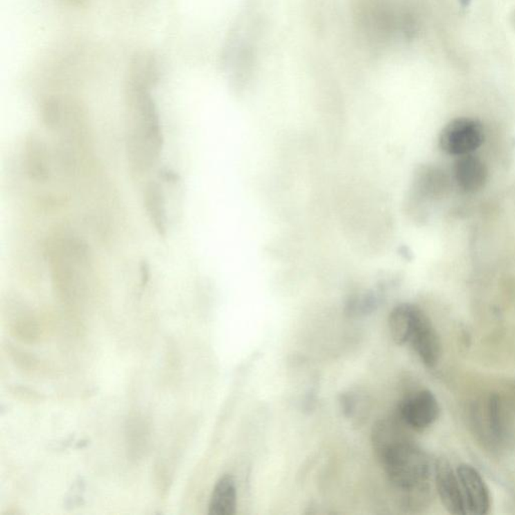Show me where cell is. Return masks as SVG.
<instances>
[{"mask_svg": "<svg viewBox=\"0 0 515 515\" xmlns=\"http://www.w3.org/2000/svg\"><path fill=\"white\" fill-rule=\"evenodd\" d=\"M396 419H381L372 428L374 454L396 489L405 510L423 505L430 491L431 463L427 454L412 442Z\"/></svg>", "mask_w": 515, "mask_h": 515, "instance_id": "1", "label": "cell"}, {"mask_svg": "<svg viewBox=\"0 0 515 515\" xmlns=\"http://www.w3.org/2000/svg\"><path fill=\"white\" fill-rule=\"evenodd\" d=\"M157 81V67L150 55H139L131 64L127 102L130 117L129 157L139 171L155 164L164 148L159 113L151 88Z\"/></svg>", "mask_w": 515, "mask_h": 515, "instance_id": "2", "label": "cell"}, {"mask_svg": "<svg viewBox=\"0 0 515 515\" xmlns=\"http://www.w3.org/2000/svg\"><path fill=\"white\" fill-rule=\"evenodd\" d=\"M485 139V127L478 120L461 117L452 120L444 127L439 145L450 155H472Z\"/></svg>", "mask_w": 515, "mask_h": 515, "instance_id": "3", "label": "cell"}, {"mask_svg": "<svg viewBox=\"0 0 515 515\" xmlns=\"http://www.w3.org/2000/svg\"><path fill=\"white\" fill-rule=\"evenodd\" d=\"M440 414V407L433 392L423 390L410 394L399 408V418L405 427L417 432L431 427Z\"/></svg>", "mask_w": 515, "mask_h": 515, "instance_id": "4", "label": "cell"}, {"mask_svg": "<svg viewBox=\"0 0 515 515\" xmlns=\"http://www.w3.org/2000/svg\"><path fill=\"white\" fill-rule=\"evenodd\" d=\"M467 514L485 515L491 505L489 489L481 475L472 466L462 464L457 469Z\"/></svg>", "mask_w": 515, "mask_h": 515, "instance_id": "5", "label": "cell"}, {"mask_svg": "<svg viewBox=\"0 0 515 515\" xmlns=\"http://www.w3.org/2000/svg\"><path fill=\"white\" fill-rule=\"evenodd\" d=\"M427 367H433L441 354V343L436 329L425 312L420 308L412 327L409 342Z\"/></svg>", "mask_w": 515, "mask_h": 515, "instance_id": "6", "label": "cell"}, {"mask_svg": "<svg viewBox=\"0 0 515 515\" xmlns=\"http://www.w3.org/2000/svg\"><path fill=\"white\" fill-rule=\"evenodd\" d=\"M435 482L441 501L450 514H468L458 475L443 459L435 467Z\"/></svg>", "mask_w": 515, "mask_h": 515, "instance_id": "7", "label": "cell"}, {"mask_svg": "<svg viewBox=\"0 0 515 515\" xmlns=\"http://www.w3.org/2000/svg\"><path fill=\"white\" fill-rule=\"evenodd\" d=\"M454 176L457 184L465 193H476L485 186L488 169L485 162L476 156H459L455 162Z\"/></svg>", "mask_w": 515, "mask_h": 515, "instance_id": "8", "label": "cell"}, {"mask_svg": "<svg viewBox=\"0 0 515 515\" xmlns=\"http://www.w3.org/2000/svg\"><path fill=\"white\" fill-rule=\"evenodd\" d=\"M26 171L31 180L44 182L50 176V156L46 145L42 138L31 134L26 138L24 147Z\"/></svg>", "mask_w": 515, "mask_h": 515, "instance_id": "9", "label": "cell"}, {"mask_svg": "<svg viewBox=\"0 0 515 515\" xmlns=\"http://www.w3.org/2000/svg\"><path fill=\"white\" fill-rule=\"evenodd\" d=\"M143 202L149 220L158 235L166 236L168 231L166 198L164 189L158 182H151L147 184L144 189Z\"/></svg>", "mask_w": 515, "mask_h": 515, "instance_id": "10", "label": "cell"}, {"mask_svg": "<svg viewBox=\"0 0 515 515\" xmlns=\"http://www.w3.org/2000/svg\"><path fill=\"white\" fill-rule=\"evenodd\" d=\"M237 487L235 479L229 474L220 477L213 487L209 505V514L234 515L237 512Z\"/></svg>", "mask_w": 515, "mask_h": 515, "instance_id": "11", "label": "cell"}, {"mask_svg": "<svg viewBox=\"0 0 515 515\" xmlns=\"http://www.w3.org/2000/svg\"><path fill=\"white\" fill-rule=\"evenodd\" d=\"M420 308L416 305L403 303L392 310L389 317V329L392 340L398 345L409 342L412 327Z\"/></svg>", "mask_w": 515, "mask_h": 515, "instance_id": "12", "label": "cell"}, {"mask_svg": "<svg viewBox=\"0 0 515 515\" xmlns=\"http://www.w3.org/2000/svg\"><path fill=\"white\" fill-rule=\"evenodd\" d=\"M414 184L420 195L426 198L437 195L444 187L442 173L432 167H421L414 175Z\"/></svg>", "mask_w": 515, "mask_h": 515, "instance_id": "13", "label": "cell"}, {"mask_svg": "<svg viewBox=\"0 0 515 515\" xmlns=\"http://www.w3.org/2000/svg\"><path fill=\"white\" fill-rule=\"evenodd\" d=\"M381 295L376 292H367L360 295L352 296L347 304V315L360 317L376 311L381 304Z\"/></svg>", "mask_w": 515, "mask_h": 515, "instance_id": "14", "label": "cell"}, {"mask_svg": "<svg viewBox=\"0 0 515 515\" xmlns=\"http://www.w3.org/2000/svg\"><path fill=\"white\" fill-rule=\"evenodd\" d=\"M340 403L341 411L344 416L351 420H363L367 411V401L358 392H343L340 396Z\"/></svg>", "mask_w": 515, "mask_h": 515, "instance_id": "15", "label": "cell"}, {"mask_svg": "<svg viewBox=\"0 0 515 515\" xmlns=\"http://www.w3.org/2000/svg\"><path fill=\"white\" fill-rule=\"evenodd\" d=\"M488 418L489 425L495 436L503 439L506 436L505 417L503 414V403L500 398L494 396L488 403Z\"/></svg>", "mask_w": 515, "mask_h": 515, "instance_id": "16", "label": "cell"}, {"mask_svg": "<svg viewBox=\"0 0 515 515\" xmlns=\"http://www.w3.org/2000/svg\"><path fill=\"white\" fill-rule=\"evenodd\" d=\"M15 394H17V396L22 394L24 396L26 394V399H24L26 401H33L35 402V401H39L41 399L39 392L31 391V390L26 389V387H17Z\"/></svg>", "mask_w": 515, "mask_h": 515, "instance_id": "17", "label": "cell"}, {"mask_svg": "<svg viewBox=\"0 0 515 515\" xmlns=\"http://www.w3.org/2000/svg\"><path fill=\"white\" fill-rule=\"evenodd\" d=\"M141 277L142 284L143 285L148 282L149 277H150V270H149V265L146 262L141 264Z\"/></svg>", "mask_w": 515, "mask_h": 515, "instance_id": "18", "label": "cell"}, {"mask_svg": "<svg viewBox=\"0 0 515 515\" xmlns=\"http://www.w3.org/2000/svg\"><path fill=\"white\" fill-rule=\"evenodd\" d=\"M62 1L68 2V3L73 4V6H77V4L82 3L85 0H62Z\"/></svg>", "mask_w": 515, "mask_h": 515, "instance_id": "19", "label": "cell"}, {"mask_svg": "<svg viewBox=\"0 0 515 515\" xmlns=\"http://www.w3.org/2000/svg\"><path fill=\"white\" fill-rule=\"evenodd\" d=\"M471 1L472 0H459L461 6H462V8H468V6H470V3H471Z\"/></svg>", "mask_w": 515, "mask_h": 515, "instance_id": "20", "label": "cell"}]
</instances>
